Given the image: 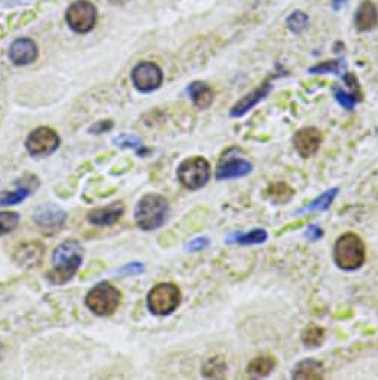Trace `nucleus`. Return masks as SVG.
I'll return each instance as SVG.
<instances>
[{"label": "nucleus", "mask_w": 378, "mask_h": 380, "mask_svg": "<svg viewBox=\"0 0 378 380\" xmlns=\"http://www.w3.org/2000/svg\"><path fill=\"white\" fill-rule=\"evenodd\" d=\"M38 244H26L21 245V248L15 253V260L23 266V264H30V266H36V264L42 260L43 248L40 246L38 251Z\"/></svg>", "instance_id": "aec40b11"}, {"label": "nucleus", "mask_w": 378, "mask_h": 380, "mask_svg": "<svg viewBox=\"0 0 378 380\" xmlns=\"http://www.w3.org/2000/svg\"><path fill=\"white\" fill-rule=\"evenodd\" d=\"M307 26H308V17L307 14L301 13V10H295V13L288 18V29L295 35L301 33V31Z\"/></svg>", "instance_id": "cd10ccee"}, {"label": "nucleus", "mask_w": 378, "mask_h": 380, "mask_svg": "<svg viewBox=\"0 0 378 380\" xmlns=\"http://www.w3.org/2000/svg\"><path fill=\"white\" fill-rule=\"evenodd\" d=\"M323 368L322 364L315 361V360H306L301 361L292 373L294 379H301V380H316L323 377Z\"/></svg>", "instance_id": "a211bd4d"}, {"label": "nucleus", "mask_w": 378, "mask_h": 380, "mask_svg": "<svg viewBox=\"0 0 378 380\" xmlns=\"http://www.w3.org/2000/svg\"><path fill=\"white\" fill-rule=\"evenodd\" d=\"M0 356H2V346H0Z\"/></svg>", "instance_id": "c9c22d12"}, {"label": "nucleus", "mask_w": 378, "mask_h": 380, "mask_svg": "<svg viewBox=\"0 0 378 380\" xmlns=\"http://www.w3.org/2000/svg\"><path fill=\"white\" fill-rule=\"evenodd\" d=\"M60 146V137L49 127H39L33 130L26 141V148L30 155L48 157L56 152Z\"/></svg>", "instance_id": "6e6552de"}, {"label": "nucleus", "mask_w": 378, "mask_h": 380, "mask_svg": "<svg viewBox=\"0 0 378 380\" xmlns=\"http://www.w3.org/2000/svg\"><path fill=\"white\" fill-rule=\"evenodd\" d=\"M274 367H276L274 358L262 355L255 358V360L249 363V365H247V373L252 377H265L274 370Z\"/></svg>", "instance_id": "6ab92c4d"}, {"label": "nucleus", "mask_w": 378, "mask_h": 380, "mask_svg": "<svg viewBox=\"0 0 378 380\" xmlns=\"http://www.w3.org/2000/svg\"><path fill=\"white\" fill-rule=\"evenodd\" d=\"M66 21L70 29L77 33H88L95 26L97 8L88 0H77L68 8Z\"/></svg>", "instance_id": "0eeeda50"}, {"label": "nucleus", "mask_w": 378, "mask_h": 380, "mask_svg": "<svg viewBox=\"0 0 378 380\" xmlns=\"http://www.w3.org/2000/svg\"><path fill=\"white\" fill-rule=\"evenodd\" d=\"M322 235H323V231H322L319 227H316V225L308 227V230L306 231V236H307L310 240H317L319 237H322Z\"/></svg>", "instance_id": "72a5a7b5"}, {"label": "nucleus", "mask_w": 378, "mask_h": 380, "mask_svg": "<svg viewBox=\"0 0 378 380\" xmlns=\"http://www.w3.org/2000/svg\"><path fill=\"white\" fill-rule=\"evenodd\" d=\"M337 194H338V188L337 187L331 188L326 193H323L322 196L313 200V202L302 209L301 212H323V210H328L333 202V198L337 197Z\"/></svg>", "instance_id": "4be33fe9"}, {"label": "nucleus", "mask_w": 378, "mask_h": 380, "mask_svg": "<svg viewBox=\"0 0 378 380\" xmlns=\"http://www.w3.org/2000/svg\"><path fill=\"white\" fill-rule=\"evenodd\" d=\"M267 196L269 200H271V202L282 205V203L289 202V200L294 197V189L285 182H278L267 189Z\"/></svg>", "instance_id": "5701e85b"}, {"label": "nucleus", "mask_w": 378, "mask_h": 380, "mask_svg": "<svg viewBox=\"0 0 378 380\" xmlns=\"http://www.w3.org/2000/svg\"><path fill=\"white\" fill-rule=\"evenodd\" d=\"M322 143V133L315 127H306L301 129L294 136V146L297 152L302 158H308L315 155Z\"/></svg>", "instance_id": "9b49d317"}, {"label": "nucleus", "mask_w": 378, "mask_h": 380, "mask_svg": "<svg viewBox=\"0 0 378 380\" xmlns=\"http://www.w3.org/2000/svg\"><path fill=\"white\" fill-rule=\"evenodd\" d=\"M113 129V122L112 121H99L95 122L94 125L90 127V133L93 134H102Z\"/></svg>", "instance_id": "2f4dec72"}, {"label": "nucleus", "mask_w": 378, "mask_h": 380, "mask_svg": "<svg viewBox=\"0 0 378 380\" xmlns=\"http://www.w3.org/2000/svg\"><path fill=\"white\" fill-rule=\"evenodd\" d=\"M163 70L152 61H142L133 69L132 81L133 86L142 93H150L159 88L163 84Z\"/></svg>", "instance_id": "1a4fd4ad"}, {"label": "nucleus", "mask_w": 378, "mask_h": 380, "mask_svg": "<svg viewBox=\"0 0 378 380\" xmlns=\"http://www.w3.org/2000/svg\"><path fill=\"white\" fill-rule=\"evenodd\" d=\"M113 143H116L118 146H121V148H133V150H140V148H142V141L139 139L137 136L134 134H121V136H118L113 139Z\"/></svg>", "instance_id": "c85d7f7f"}, {"label": "nucleus", "mask_w": 378, "mask_h": 380, "mask_svg": "<svg viewBox=\"0 0 378 380\" xmlns=\"http://www.w3.org/2000/svg\"><path fill=\"white\" fill-rule=\"evenodd\" d=\"M225 372H226V364L221 356L210 358V360L203 367V374L206 377H214V379L223 377Z\"/></svg>", "instance_id": "a878e982"}, {"label": "nucleus", "mask_w": 378, "mask_h": 380, "mask_svg": "<svg viewBox=\"0 0 378 380\" xmlns=\"http://www.w3.org/2000/svg\"><path fill=\"white\" fill-rule=\"evenodd\" d=\"M301 340L307 347H319L325 340V330L317 325H308L301 334Z\"/></svg>", "instance_id": "b1692460"}, {"label": "nucleus", "mask_w": 378, "mask_h": 380, "mask_svg": "<svg viewBox=\"0 0 378 380\" xmlns=\"http://www.w3.org/2000/svg\"><path fill=\"white\" fill-rule=\"evenodd\" d=\"M269 90H271V86H269V82H264L261 87H258L256 90H253L252 93L246 94V96L237 102L234 106L231 108V112L230 115L233 118H239V117H243L244 113L249 112L252 108H255L256 104L261 102L264 97L268 96Z\"/></svg>", "instance_id": "4468645a"}, {"label": "nucleus", "mask_w": 378, "mask_h": 380, "mask_svg": "<svg viewBox=\"0 0 378 380\" xmlns=\"http://www.w3.org/2000/svg\"><path fill=\"white\" fill-rule=\"evenodd\" d=\"M121 303V292L111 283H99L86 294L85 304L93 313L99 316L112 315Z\"/></svg>", "instance_id": "39448f33"}, {"label": "nucleus", "mask_w": 378, "mask_h": 380, "mask_svg": "<svg viewBox=\"0 0 378 380\" xmlns=\"http://www.w3.org/2000/svg\"><path fill=\"white\" fill-rule=\"evenodd\" d=\"M333 94H336L337 102L341 104L344 109H347V111L354 109L356 97L353 96V94H349L347 91H344L342 88H336V90H333Z\"/></svg>", "instance_id": "c756f323"}, {"label": "nucleus", "mask_w": 378, "mask_h": 380, "mask_svg": "<svg viewBox=\"0 0 378 380\" xmlns=\"http://www.w3.org/2000/svg\"><path fill=\"white\" fill-rule=\"evenodd\" d=\"M168 202L166 197L158 194H148L139 200L134 209V219L139 228L152 231L166 223L168 216Z\"/></svg>", "instance_id": "f03ea898"}, {"label": "nucleus", "mask_w": 378, "mask_h": 380, "mask_svg": "<svg viewBox=\"0 0 378 380\" xmlns=\"http://www.w3.org/2000/svg\"><path fill=\"white\" fill-rule=\"evenodd\" d=\"M148 309L154 315L166 316L175 312L180 304V291L173 283H158L148 294Z\"/></svg>", "instance_id": "423d86ee"}, {"label": "nucleus", "mask_w": 378, "mask_h": 380, "mask_svg": "<svg viewBox=\"0 0 378 380\" xmlns=\"http://www.w3.org/2000/svg\"><path fill=\"white\" fill-rule=\"evenodd\" d=\"M342 65L340 61H325L322 65H316L310 69L311 73H340Z\"/></svg>", "instance_id": "7c9ffc66"}, {"label": "nucleus", "mask_w": 378, "mask_h": 380, "mask_svg": "<svg viewBox=\"0 0 378 380\" xmlns=\"http://www.w3.org/2000/svg\"><path fill=\"white\" fill-rule=\"evenodd\" d=\"M209 245V240L206 237H203V239H196V240H192L191 244L187 246L189 251H200V249H204Z\"/></svg>", "instance_id": "473e14b6"}, {"label": "nucleus", "mask_w": 378, "mask_h": 380, "mask_svg": "<svg viewBox=\"0 0 378 380\" xmlns=\"http://www.w3.org/2000/svg\"><path fill=\"white\" fill-rule=\"evenodd\" d=\"M9 58L17 66H27L38 58V45L29 38L17 39L9 49Z\"/></svg>", "instance_id": "ddd939ff"}, {"label": "nucleus", "mask_w": 378, "mask_h": 380, "mask_svg": "<svg viewBox=\"0 0 378 380\" xmlns=\"http://www.w3.org/2000/svg\"><path fill=\"white\" fill-rule=\"evenodd\" d=\"M121 271L123 273H129V274H136V273L143 271V266H142V264L133 262V264H129V266H125L124 269H121Z\"/></svg>", "instance_id": "f704fd0d"}, {"label": "nucleus", "mask_w": 378, "mask_h": 380, "mask_svg": "<svg viewBox=\"0 0 378 380\" xmlns=\"http://www.w3.org/2000/svg\"><path fill=\"white\" fill-rule=\"evenodd\" d=\"M19 224V215L17 212H0V236L14 231Z\"/></svg>", "instance_id": "bb28decb"}, {"label": "nucleus", "mask_w": 378, "mask_h": 380, "mask_svg": "<svg viewBox=\"0 0 378 380\" xmlns=\"http://www.w3.org/2000/svg\"><path fill=\"white\" fill-rule=\"evenodd\" d=\"M336 2H338V0H336Z\"/></svg>", "instance_id": "e433bc0d"}, {"label": "nucleus", "mask_w": 378, "mask_h": 380, "mask_svg": "<svg viewBox=\"0 0 378 380\" xmlns=\"http://www.w3.org/2000/svg\"><path fill=\"white\" fill-rule=\"evenodd\" d=\"M29 196H30V188H18L15 189V191L0 193V207L18 205L21 202H24Z\"/></svg>", "instance_id": "393cba45"}, {"label": "nucleus", "mask_w": 378, "mask_h": 380, "mask_svg": "<svg viewBox=\"0 0 378 380\" xmlns=\"http://www.w3.org/2000/svg\"><path fill=\"white\" fill-rule=\"evenodd\" d=\"M366 249L363 240L353 233L342 235L333 246V261L341 270L353 271L363 266Z\"/></svg>", "instance_id": "7ed1b4c3"}, {"label": "nucleus", "mask_w": 378, "mask_h": 380, "mask_svg": "<svg viewBox=\"0 0 378 380\" xmlns=\"http://www.w3.org/2000/svg\"><path fill=\"white\" fill-rule=\"evenodd\" d=\"M268 239V233L264 228L252 230L251 233H234L228 237V242H235L240 245H259Z\"/></svg>", "instance_id": "412c9836"}, {"label": "nucleus", "mask_w": 378, "mask_h": 380, "mask_svg": "<svg viewBox=\"0 0 378 380\" xmlns=\"http://www.w3.org/2000/svg\"><path fill=\"white\" fill-rule=\"evenodd\" d=\"M354 26L359 31H370L378 26V9L370 0H365L356 10Z\"/></svg>", "instance_id": "dca6fc26"}, {"label": "nucleus", "mask_w": 378, "mask_h": 380, "mask_svg": "<svg viewBox=\"0 0 378 380\" xmlns=\"http://www.w3.org/2000/svg\"><path fill=\"white\" fill-rule=\"evenodd\" d=\"M188 94L192 103L196 104L198 109H207L214 99L213 90L207 86L206 82H200V81L191 84V86L188 87Z\"/></svg>", "instance_id": "f3484780"}, {"label": "nucleus", "mask_w": 378, "mask_h": 380, "mask_svg": "<svg viewBox=\"0 0 378 380\" xmlns=\"http://www.w3.org/2000/svg\"><path fill=\"white\" fill-rule=\"evenodd\" d=\"M35 223L43 233H57L68 219V214L54 205H42L35 210Z\"/></svg>", "instance_id": "9d476101"}, {"label": "nucleus", "mask_w": 378, "mask_h": 380, "mask_svg": "<svg viewBox=\"0 0 378 380\" xmlns=\"http://www.w3.org/2000/svg\"><path fill=\"white\" fill-rule=\"evenodd\" d=\"M252 163H249L244 158H223L216 168V179L218 181H228V179H239L244 177L252 172Z\"/></svg>", "instance_id": "f8f14e48"}, {"label": "nucleus", "mask_w": 378, "mask_h": 380, "mask_svg": "<svg viewBox=\"0 0 378 380\" xmlns=\"http://www.w3.org/2000/svg\"><path fill=\"white\" fill-rule=\"evenodd\" d=\"M212 168L209 161L203 157H191L183 160L178 167L179 182L189 191H197L209 182Z\"/></svg>", "instance_id": "20e7f679"}, {"label": "nucleus", "mask_w": 378, "mask_h": 380, "mask_svg": "<svg viewBox=\"0 0 378 380\" xmlns=\"http://www.w3.org/2000/svg\"><path fill=\"white\" fill-rule=\"evenodd\" d=\"M124 214V206L121 203H113L107 207L94 209L88 212V221L90 224L97 227H109L120 221V218Z\"/></svg>", "instance_id": "2eb2a0df"}, {"label": "nucleus", "mask_w": 378, "mask_h": 380, "mask_svg": "<svg viewBox=\"0 0 378 380\" xmlns=\"http://www.w3.org/2000/svg\"><path fill=\"white\" fill-rule=\"evenodd\" d=\"M84 260V248L77 240H66L58 245L52 252L51 264L52 269L48 273V279L56 283L63 285L69 282L74 273L81 267Z\"/></svg>", "instance_id": "f257e3e1"}]
</instances>
